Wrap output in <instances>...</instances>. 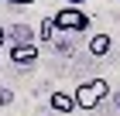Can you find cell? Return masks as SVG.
<instances>
[{"mask_svg": "<svg viewBox=\"0 0 120 116\" xmlns=\"http://www.w3.org/2000/svg\"><path fill=\"white\" fill-rule=\"evenodd\" d=\"M106 96H110V82H106V79H86L82 85H75L72 102H75V109L89 113V109H96Z\"/></svg>", "mask_w": 120, "mask_h": 116, "instance_id": "1", "label": "cell"}, {"mask_svg": "<svg viewBox=\"0 0 120 116\" xmlns=\"http://www.w3.org/2000/svg\"><path fill=\"white\" fill-rule=\"evenodd\" d=\"M52 24H55V31L79 34V31H89V14L82 7H62L58 14H52Z\"/></svg>", "mask_w": 120, "mask_h": 116, "instance_id": "2", "label": "cell"}, {"mask_svg": "<svg viewBox=\"0 0 120 116\" xmlns=\"http://www.w3.org/2000/svg\"><path fill=\"white\" fill-rule=\"evenodd\" d=\"M10 58H14V65H17V68H28V65H34L38 62V48L31 45H10Z\"/></svg>", "mask_w": 120, "mask_h": 116, "instance_id": "3", "label": "cell"}, {"mask_svg": "<svg viewBox=\"0 0 120 116\" xmlns=\"http://www.w3.org/2000/svg\"><path fill=\"white\" fill-rule=\"evenodd\" d=\"M110 48H113V38L106 34V31H103V34H93V38H89V55H93V58H103V55L110 51Z\"/></svg>", "mask_w": 120, "mask_h": 116, "instance_id": "4", "label": "cell"}, {"mask_svg": "<svg viewBox=\"0 0 120 116\" xmlns=\"http://www.w3.org/2000/svg\"><path fill=\"white\" fill-rule=\"evenodd\" d=\"M48 106L55 109V113H75V102H72L69 92H52L48 96Z\"/></svg>", "mask_w": 120, "mask_h": 116, "instance_id": "5", "label": "cell"}, {"mask_svg": "<svg viewBox=\"0 0 120 116\" xmlns=\"http://www.w3.org/2000/svg\"><path fill=\"white\" fill-rule=\"evenodd\" d=\"M10 38H14V45H28L31 41V27L28 24H14L10 27Z\"/></svg>", "mask_w": 120, "mask_h": 116, "instance_id": "6", "label": "cell"}, {"mask_svg": "<svg viewBox=\"0 0 120 116\" xmlns=\"http://www.w3.org/2000/svg\"><path fill=\"white\" fill-rule=\"evenodd\" d=\"M52 34H55V24H52V17H45V21H41V38L48 41Z\"/></svg>", "mask_w": 120, "mask_h": 116, "instance_id": "7", "label": "cell"}, {"mask_svg": "<svg viewBox=\"0 0 120 116\" xmlns=\"http://www.w3.org/2000/svg\"><path fill=\"white\" fill-rule=\"evenodd\" d=\"M10 99H14V96H10V92H7V89H0V106H7Z\"/></svg>", "mask_w": 120, "mask_h": 116, "instance_id": "8", "label": "cell"}, {"mask_svg": "<svg viewBox=\"0 0 120 116\" xmlns=\"http://www.w3.org/2000/svg\"><path fill=\"white\" fill-rule=\"evenodd\" d=\"M0 4H21L24 7V4H38V0H0Z\"/></svg>", "mask_w": 120, "mask_h": 116, "instance_id": "9", "label": "cell"}, {"mask_svg": "<svg viewBox=\"0 0 120 116\" xmlns=\"http://www.w3.org/2000/svg\"><path fill=\"white\" fill-rule=\"evenodd\" d=\"M79 4H86V0H65V7H79Z\"/></svg>", "mask_w": 120, "mask_h": 116, "instance_id": "10", "label": "cell"}, {"mask_svg": "<svg viewBox=\"0 0 120 116\" xmlns=\"http://www.w3.org/2000/svg\"><path fill=\"white\" fill-rule=\"evenodd\" d=\"M7 45V31H4V27H0V48Z\"/></svg>", "mask_w": 120, "mask_h": 116, "instance_id": "11", "label": "cell"}, {"mask_svg": "<svg viewBox=\"0 0 120 116\" xmlns=\"http://www.w3.org/2000/svg\"><path fill=\"white\" fill-rule=\"evenodd\" d=\"M117 109H120V96H117Z\"/></svg>", "mask_w": 120, "mask_h": 116, "instance_id": "12", "label": "cell"}]
</instances>
